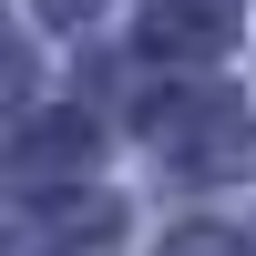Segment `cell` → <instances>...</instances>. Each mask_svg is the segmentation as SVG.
<instances>
[{"label":"cell","mask_w":256,"mask_h":256,"mask_svg":"<svg viewBox=\"0 0 256 256\" xmlns=\"http://www.w3.org/2000/svg\"><path fill=\"white\" fill-rule=\"evenodd\" d=\"M154 144L184 164V174H236V164H246V113H236L226 92L164 102V113H154Z\"/></svg>","instance_id":"cell-1"},{"label":"cell","mask_w":256,"mask_h":256,"mask_svg":"<svg viewBox=\"0 0 256 256\" xmlns=\"http://www.w3.org/2000/svg\"><path fill=\"white\" fill-rule=\"evenodd\" d=\"M226 41H236V0H154V10H144V52L216 62Z\"/></svg>","instance_id":"cell-2"},{"label":"cell","mask_w":256,"mask_h":256,"mask_svg":"<svg viewBox=\"0 0 256 256\" xmlns=\"http://www.w3.org/2000/svg\"><path fill=\"white\" fill-rule=\"evenodd\" d=\"M164 256H246V246H236V236H226V226H184V236H174V246H164Z\"/></svg>","instance_id":"cell-3"},{"label":"cell","mask_w":256,"mask_h":256,"mask_svg":"<svg viewBox=\"0 0 256 256\" xmlns=\"http://www.w3.org/2000/svg\"><path fill=\"white\" fill-rule=\"evenodd\" d=\"M20 92V52H0V102H10Z\"/></svg>","instance_id":"cell-4"}]
</instances>
